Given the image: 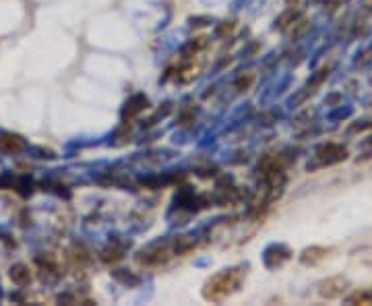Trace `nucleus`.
Masks as SVG:
<instances>
[{"instance_id": "12", "label": "nucleus", "mask_w": 372, "mask_h": 306, "mask_svg": "<svg viewBox=\"0 0 372 306\" xmlns=\"http://www.w3.org/2000/svg\"><path fill=\"white\" fill-rule=\"evenodd\" d=\"M347 305H372V290H356L349 296H345Z\"/></svg>"}, {"instance_id": "3", "label": "nucleus", "mask_w": 372, "mask_h": 306, "mask_svg": "<svg viewBox=\"0 0 372 306\" xmlns=\"http://www.w3.org/2000/svg\"><path fill=\"white\" fill-rule=\"evenodd\" d=\"M347 286H349L347 277H343V276L327 277L325 281H321V283H318V294H321V298L335 300V298L343 296V292H345V288H347Z\"/></svg>"}, {"instance_id": "7", "label": "nucleus", "mask_w": 372, "mask_h": 306, "mask_svg": "<svg viewBox=\"0 0 372 306\" xmlns=\"http://www.w3.org/2000/svg\"><path fill=\"white\" fill-rule=\"evenodd\" d=\"M149 108V99L145 95H132L123 108V121H130L135 118L137 114H141L143 110Z\"/></svg>"}, {"instance_id": "10", "label": "nucleus", "mask_w": 372, "mask_h": 306, "mask_svg": "<svg viewBox=\"0 0 372 306\" xmlns=\"http://www.w3.org/2000/svg\"><path fill=\"white\" fill-rule=\"evenodd\" d=\"M309 30H310V21L304 17V15H302V13H300V15L292 21V25L283 31V33H287L292 39H298V37H302V35H304Z\"/></svg>"}, {"instance_id": "4", "label": "nucleus", "mask_w": 372, "mask_h": 306, "mask_svg": "<svg viewBox=\"0 0 372 306\" xmlns=\"http://www.w3.org/2000/svg\"><path fill=\"white\" fill-rule=\"evenodd\" d=\"M316 157L321 159V164H340L347 157V149L341 145V143H327V145H321L316 149Z\"/></svg>"}, {"instance_id": "1", "label": "nucleus", "mask_w": 372, "mask_h": 306, "mask_svg": "<svg viewBox=\"0 0 372 306\" xmlns=\"http://www.w3.org/2000/svg\"><path fill=\"white\" fill-rule=\"evenodd\" d=\"M244 279H247V271L242 267L221 269L219 274L211 276L205 281L203 298L209 300V302H223L242 288Z\"/></svg>"}, {"instance_id": "2", "label": "nucleus", "mask_w": 372, "mask_h": 306, "mask_svg": "<svg viewBox=\"0 0 372 306\" xmlns=\"http://www.w3.org/2000/svg\"><path fill=\"white\" fill-rule=\"evenodd\" d=\"M176 257V250L170 245H157L147 248V250H141L137 255V263L139 267H145V269H154V267H163L168 265L172 259Z\"/></svg>"}, {"instance_id": "6", "label": "nucleus", "mask_w": 372, "mask_h": 306, "mask_svg": "<svg viewBox=\"0 0 372 306\" xmlns=\"http://www.w3.org/2000/svg\"><path fill=\"white\" fill-rule=\"evenodd\" d=\"M25 149V141L23 137L15 135V133H0V152L15 155Z\"/></svg>"}, {"instance_id": "15", "label": "nucleus", "mask_w": 372, "mask_h": 306, "mask_svg": "<svg viewBox=\"0 0 372 306\" xmlns=\"http://www.w3.org/2000/svg\"><path fill=\"white\" fill-rule=\"evenodd\" d=\"M285 2H287L290 6H296V4H298V0H285Z\"/></svg>"}, {"instance_id": "13", "label": "nucleus", "mask_w": 372, "mask_h": 306, "mask_svg": "<svg viewBox=\"0 0 372 306\" xmlns=\"http://www.w3.org/2000/svg\"><path fill=\"white\" fill-rule=\"evenodd\" d=\"M252 83H254V75H252V73L240 75V77H238V81H236V90H238V92H247Z\"/></svg>"}, {"instance_id": "5", "label": "nucleus", "mask_w": 372, "mask_h": 306, "mask_svg": "<svg viewBox=\"0 0 372 306\" xmlns=\"http://www.w3.org/2000/svg\"><path fill=\"white\" fill-rule=\"evenodd\" d=\"M290 257H292V250L285 245L269 246V248L265 250V265H267L269 269H275V267H281Z\"/></svg>"}, {"instance_id": "9", "label": "nucleus", "mask_w": 372, "mask_h": 306, "mask_svg": "<svg viewBox=\"0 0 372 306\" xmlns=\"http://www.w3.org/2000/svg\"><path fill=\"white\" fill-rule=\"evenodd\" d=\"M8 277L13 279V283L15 286H19V288H25V286H30L31 283V271L27 265H23V263H17V265H13L11 269H8Z\"/></svg>"}, {"instance_id": "14", "label": "nucleus", "mask_w": 372, "mask_h": 306, "mask_svg": "<svg viewBox=\"0 0 372 306\" xmlns=\"http://www.w3.org/2000/svg\"><path fill=\"white\" fill-rule=\"evenodd\" d=\"M327 4H329V8H331V11H335V8L341 4V0H329Z\"/></svg>"}, {"instance_id": "8", "label": "nucleus", "mask_w": 372, "mask_h": 306, "mask_svg": "<svg viewBox=\"0 0 372 306\" xmlns=\"http://www.w3.org/2000/svg\"><path fill=\"white\" fill-rule=\"evenodd\" d=\"M329 255H331V248H325V246H310V248H306V250L300 255V261H302L304 265H318V263L325 261Z\"/></svg>"}, {"instance_id": "11", "label": "nucleus", "mask_w": 372, "mask_h": 306, "mask_svg": "<svg viewBox=\"0 0 372 306\" xmlns=\"http://www.w3.org/2000/svg\"><path fill=\"white\" fill-rule=\"evenodd\" d=\"M99 259L104 261V263H118V261H123L124 259V248L118 245H110L106 246L101 252H99Z\"/></svg>"}]
</instances>
